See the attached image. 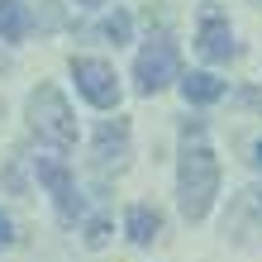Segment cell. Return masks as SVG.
<instances>
[{
    "label": "cell",
    "instance_id": "cell-1",
    "mask_svg": "<svg viewBox=\"0 0 262 262\" xmlns=\"http://www.w3.org/2000/svg\"><path fill=\"white\" fill-rule=\"evenodd\" d=\"M214 195H220V158L205 143V124H181V162H177V205L181 220L200 224L214 210Z\"/></svg>",
    "mask_w": 262,
    "mask_h": 262
},
{
    "label": "cell",
    "instance_id": "cell-2",
    "mask_svg": "<svg viewBox=\"0 0 262 262\" xmlns=\"http://www.w3.org/2000/svg\"><path fill=\"white\" fill-rule=\"evenodd\" d=\"M29 134L38 143H48L53 152H72L76 148V119H72V105L57 86H38L29 91Z\"/></svg>",
    "mask_w": 262,
    "mask_h": 262
},
{
    "label": "cell",
    "instance_id": "cell-3",
    "mask_svg": "<svg viewBox=\"0 0 262 262\" xmlns=\"http://www.w3.org/2000/svg\"><path fill=\"white\" fill-rule=\"evenodd\" d=\"M177 81H181V53H177V38L162 29L134 57V91L138 96H158V91L177 86Z\"/></svg>",
    "mask_w": 262,
    "mask_h": 262
},
{
    "label": "cell",
    "instance_id": "cell-4",
    "mask_svg": "<svg viewBox=\"0 0 262 262\" xmlns=\"http://www.w3.org/2000/svg\"><path fill=\"white\" fill-rule=\"evenodd\" d=\"M72 81L81 91V100L96 105V110H115L119 96H124V86H119V76L105 57H72Z\"/></svg>",
    "mask_w": 262,
    "mask_h": 262
},
{
    "label": "cell",
    "instance_id": "cell-5",
    "mask_svg": "<svg viewBox=\"0 0 262 262\" xmlns=\"http://www.w3.org/2000/svg\"><path fill=\"white\" fill-rule=\"evenodd\" d=\"M34 177H38V186L53 195L57 220H62V224L81 220V191H76V177L67 172L62 158H34Z\"/></svg>",
    "mask_w": 262,
    "mask_h": 262
},
{
    "label": "cell",
    "instance_id": "cell-6",
    "mask_svg": "<svg viewBox=\"0 0 262 262\" xmlns=\"http://www.w3.org/2000/svg\"><path fill=\"white\" fill-rule=\"evenodd\" d=\"M224 234L234 243H262V186H243L224 214Z\"/></svg>",
    "mask_w": 262,
    "mask_h": 262
},
{
    "label": "cell",
    "instance_id": "cell-7",
    "mask_svg": "<svg viewBox=\"0 0 262 262\" xmlns=\"http://www.w3.org/2000/svg\"><path fill=\"white\" fill-rule=\"evenodd\" d=\"M129 143H134L129 119H105V124L96 129V167H100V172H124Z\"/></svg>",
    "mask_w": 262,
    "mask_h": 262
},
{
    "label": "cell",
    "instance_id": "cell-8",
    "mask_svg": "<svg viewBox=\"0 0 262 262\" xmlns=\"http://www.w3.org/2000/svg\"><path fill=\"white\" fill-rule=\"evenodd\" d=\"M195 48H200L205 62H229V57H234V29H229L224 14H200Z\"/></svg>",
    "mask_w": 262,
    "mask_h": 262
},
{
    "label": "cell",
    "instance_id": "cell-9",
    "mask_svg": "<svg viewBox=\"0 0 262 262\" xmlns=\"http://www.w3.org/2000/svg\"><path fill=\"white\" fill-rule=\"evenodd\" d=\"M158 234H162V214L152 205H129L124 210V238L134 243V248H148Z\"/></svg>",
    "mask_w": 262,
    "mask_h": 262
},
{
    "label": "cell",
    "instance_id": "cell-10",
    "mask_svg": "<svg viewBox=\"0 0 262 262\" xmlns=\"http://www.w3.org/2000/svg\"><path fill=\"white\" fill-rule=\"evenodd\" d=\"M181 96H186V105H214V100H224V81L214 72H181Z\"/></svg>",
    "mask_w": 262,
    "mask_h": 262
},
{
    "label": "cell",
    "instance_id": "cell-11",
    "mask_svg": "<svg viewBox=\"0 0 262 262\" xmlns=\"http://www.w3.org/2000/svg\"><path fill=\"white\" fill-rule=\"evenodd\" d=\"M24 34H29L24 0H0V38H5V43H24Z\"/></svg>",
    "mask_w": 262,
    "mask_h": 262
},
{
    "label": "cell",
    "instance_id": "cell-12",
    "mask_svg": "<svg viewBox=\"0 0 262 262\" xmlns=\"http://www.w3.org/2000/svg\"><path fill=\"white\" fill-rule=\"evenodd\" d=\"M100 38H110L115 48H119V43H129V38H134V19H129V10L105 14V19H100Z\"/></svg>",
    "mask_w": 262,
    "mask_h": 262
},
{
    "label": "cell",
    "instance_id": "cell-13",
    "mask_svg": "<svg viewBox=\"0 0 262 262\" xmlns=\"http://www.w3.org/2000/svg\"><path fill=\"white\" fill-rule=\"evenodd\" d=\"M110 234H115L110 214H91L86 229H81V243H86V248H105V243H110Z\"/></svg>",
    "mask_w": 262,
    "mask_h": 262
},
{
    "label": "cell",
    "instance_id": "cell-14",
    "mask_svg": "<svg viewBox=\"0 0 262 262\" xmlns=\"http://www.w3.org/2000/svg\"><path fill=\"white\" fill-rule=\"evenodd\" d=\"M34 5H38V10L29 14V29H34V24H38V29H62V24H67V14H62L57 0H34Z\"/></svg>",
    "mask_w": 262,
    "mask_h": 262
},
{
    "label": "cell",
    "instance_id": "cell-15",
    "mask_svg": "<svg viewBox=\"0 0 262 262\" xmlns=\"http://www.w3.org/2000/svg\"><path fill=\"white\" fill-rule=\"evenodd\" d=\"M243 105H248V110H262V91H243V96H238Z\"/></svg>",
    "mask_w": 262,
    "mask_h": 262
},
{
    "label": "cell",
    "instance_id": "cell-16",
    "mask_svg": "<svg viewBox=\"0 0 262 262\" xmlns=\"http://www.w3.org/2000/svg\"><path fill=\"white\" fill-rule=\"evenodd\" d=\"M10 238H14L10 234V220H5V210H0V248H10Z\"/></svg>",
    "mask_w": 262,
    "mask_h": 262
},
{
    "label": "cell",
    "instance_id": "cell-17",
    "mask_svg": "<svg viewBox=\"0 0 262 262\" xmlns=\"http://www.w3.org/2000/svg\"><path fill=\"white\" fill-rule=\"evenodd\" d=\"M253 167H262V138L253 143Z\"/></svg>",
    "mask_w": 262,
    "mask_h": 262
},
{
    "label": "cell",
    "instance_id": "cell-18",
    "mask_svg": "<svg viewBox=\"0 0 262 262\" xmlns=\"http://www.w3.org/2000/svg\"><path fill=\"white\" fill-rule=\"evenodd\" d=\"M76 5H86V10H100V5H110V0H76Z\"/></svg>",
    "mask_w": 262,
    "mask_h": 262
}]
</instances>
